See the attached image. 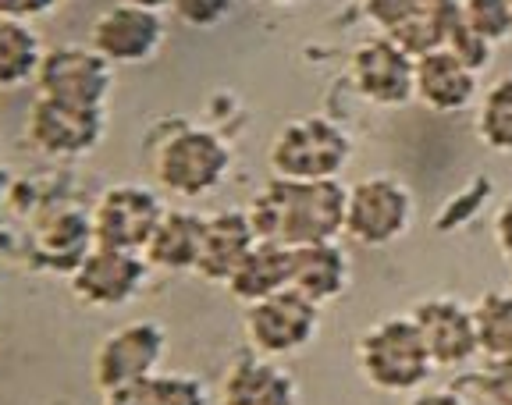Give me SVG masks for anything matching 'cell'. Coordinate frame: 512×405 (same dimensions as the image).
<instances>
[{
    "label": "cell",
    "instance_id": "obj_9",
    "mask_svg": "<svg viewBox=\"0 0 512 405\" xmlns=\"http://www.w3.org/2000/svg\"><path fill=\"white\" fill-rule=\"evenodd\" d=\"M146 274H150V263L143 260V253L93 246L68 270V285L75 299L93 310H121L143 292Z\"/></svg>",
    "mask_w": 512,
    "mask_h": 405
},
{
    "label": "cell",
    "instance_id": "obj_12",
    "mask_svg": "<svg viewBox=\"0 0 512 405\" xmlns=\"http://www.w3.org/2000/svg\"><path fill=\"white\" fill-rule=\"evenodd\" d=\"M36 89L47 100L79 107H104L114 89V64L104 61L93 47L79 43H64L43 54Z\"/></svg>",
    "mask_w": 512,
    "mask_h": 405
},
{
    "label": "cell",
    "instance_id": "obj_33",
    "mask_svg": "<svg viewBox=\"0 0 512 405\" xmlns=\"http://www.w3.org/2000/svg\"><path fill=\"white\" fill-rule=\"evenodd\" d=\"M125 4H136V8H146V11H168V8H175V0H125Z\"/></svg>",
    "mask_w": 512,
    "mask_h": 405
},
{
    "label": "cell",
    "instance_id": "obj_2",
    "mask_svg": "<svg viewBox=\"0 0 512 405\" xmlns=\"http://www.w3.org/2000/svg\"><path fill=\"white\" fill-rule=\"evenodd\" d=\"M356 363L370 388L388 395H409L427 384V377L438 370L427 352V342L416 320L409 317H384L360 334L356 342Z\"/></svg>",
    "mask_w": 512,
    "mask_h": 405
},
{
    "label": "cell",
    "instance_id": "obj_34",
    "mask_svg": "<svg viewBox=\"0 0 512 405\" xmlns=\"http://www.w3.org/2000/svg\"><path fill=\"white\" fill-rule=\"evenodd\" d=\"M260 4H271V8H296V4H306V0H260Z\"/></svg>",
    "mask_w": 512,
    "mask_h": 405
},
{
    "label": "cell",
    "instance_id": "obj_11",
    "mask_svg": "<svg viewBox=\"0 0 512 405\" xmlns=\"http://www.w3.org/2000/svg\"><path fill=\"white\" fill-rule=\"evenodd\" d=\"M352 89L374 107H406L416 100V57L392 36H370L349 57Z\"/></svg>",
    "mask_w": 512,
    "mask_h": 405
},
{
    "label": "cell",
    "instance_id": "obj_30",
    "mask_svg": "<svg viewBox=\"0 0 512 405\" xmlns=\"http://www.w3.org/2000/svg\"><path fill=\"white\" fill-rule=\"evenodd\" d=\"M61 0H0V18H15V22H32V18L50 15Z\"/></svg>",
    "mask_w": 512,
    "mask_h": 405
},
{
    "label": "cell",
    "instance_id": "obj_35",
    "mask_svg": "<svg viewBox=\"0 0 512 405\" xmlns=\"http://www.w3.org/2000/svg\"><path fill=\"white\" fill-rule=\"evenodd\" d=\"M509 11H512V0H509Z\"/></svg>",
    "mask_w": 512,
    "mask_h": 405
},
{
    "label": "cell",
    "instance_id": "obj_25",
    "mask_svg": "<svg viewBox=\"0 0 512 405\" xmlns=\"http://www.w3.org/2000/svg\"><path fill=\"white\" fill-rule=\"evenodd\" d=\"M463 18L470 22V29L480 40H488L491 47H498L502 40L512 36V11L509 0H459Z\"/></svg>",
    "mask_w": 512,
    "mask_h": 405
},
{
    "label": "cell",
    "instance_id": "obj_28",
    "mask_svg": "<svg viewBox=\"0 0 512 405\" xmlns=\"http://www.w3.org/2000/svg\"><path fill=\"white\" fill-rule=\"evenodd\" d=\"M171 11L189 29H217L235 11V0H175Z\"/></svg>",
    "mask_w": 512,
    "mask_h": 405
},
{
    "label": "cell",
    "instance_id": "obj_32",
    "mask_svg": "<svg viewBox=\"0 0 512 405\" xmlns=\"http://www.w3.org/2000/svg\"><path fill=\"white\" fill-rule=\"evenodd\" d=\"M406 405H466V398L448 388H427V391L420 388V391H413V398H409Z\"/></svg>",
    "mask_w": 512,
    "mask_h": 405
},
{
    "label": "cell",
    "instance_id": "obj_8",
    "mask_svg": "<svg viewBox=\"0 0 512 405\" xmlns=\"http://www.w3.org/2000/svg\"><path fill=\"white\" fill-rule=\"evenodd\" d=\"M168 334L153 320H132V324L114 327L111 334L100 338L93 352V381L96 388L118 391L125 384H136L143 377L157 374L160 359H164Z\"/></svg>",
    "mask_w": 512,
    "mask_h": 405
},
{
    "label": "cell",
    "instance_id": "obj_18",
    "mask_svg": "<svg viewBox=\"0 0 512 405\" xmlns=\"http://www.w3.org/2000/svg\"><path fill=\"white\" fill-rule=\"evenodd\" d=\"M203 221L207 217L192 214V210H164L160 224L153 228L150 242L143 249V260L153 270L164 274H196V260H200L203 246Z\"/></svg>",
    "mask_w": 512,
    "mask_h": 405
},
{
    "label": "cell",
    "instance_id": "obj_1",
    "mask_svg": "<svg viewBox=\"0 0 512 405\" xmlns=\"http://www.w3.org/2000/svg\"><path fill=\"white\" fill-rule=\"evenodd\" d=\"M345 189L338 178L328 182H299L274 175L249 199L246 217L260 242L299 249L313 242H335L345 231Z\"/></svg>",
    "mask_w": 512,
    "mask_h": 405
},
{
    "label": "cell",
    "instance_id": "obj_16",
    "mask_svg": "<svg viewBox=\"0 0 512 405\" xmlns=\"http://www.w3.org/2000/svg\"><path fill=\"white\" fill-rule=\"evenodd\" d=\"M256 231L246 210H217L203 221V246L196 260V274L210 285H228L239 263L253 253Z\"/></svg>",
    "mask_w": 512,
    "mask_h": 405
},
{
    "label": "cell",
    "instance_id": "obj_20",
    "mask_svg": "<svg viewBox=\"0 0 512 405\" xmlns=\"http://www.w3.org/2000/svg\"><path fill=\"white\" fill-rule=\"evenodd\" d=\"M224 288H228L232 299H239L242 306L292 288V249L278 246V242H256L253 253L239 263V270L228 278Z\"/></svg>",
    "mask_w": 512,
    "mask_h": 405
},
{
    "label": "cell",
    "instance_id": "obj_24",
    "mask_svg": "<svg viewBox=\"0 0 512 405\" xmlns=\"http://www.w3.org/2000/svg\"><path fill=\"white\" fill-rule=\"evenodd\" d=\"M473 324H477V345L484 359L512 356V288L509 292L480 295L473 306Z\"/></svg>",
    "mask_w": 512,
    "mask_h": 405
},
{
    "label": "cell",
    "instance_id": "obj_36",
    "mask_svg": "<svg viewBox=\"0 0 512 405\" xmlns=\"http://www.w3.org/2000/svg\"><path fill=\"white\" fill-rule=\"evenodd\" d=\"M509 405H512V402H509Z\"/></svg>",
    "mask_w": 512,
    "mask_h": 405
},
{
    "label": "cell",
    "instance_id": "obj_19",
    "mask_svg": "<svg viewBox=\"0 0 512 405\" xmlns=\"http://www.w3.org/2000/svg\"><path fill=\"white\" fill-rule=\"evenodd\" d=\"M292 288L317 306H328L349 288V256L338 239L292 249Z\"/></svg>",
    "mask_w": 512,
    "mask_h": 405
},
{
    "label": "cell",
    "instance_id": "obj_29",
    "mask_svg": "<svg viewBox=\"0 0 512 405\" xmlns=\"http://www.w3.org/2000/svg\"><path fill=\"white\" fill-rule=\"evenodd\" d=\"M473 388H480L495 405L512 402V356L505 359H488V366L473 377Z\"/></svg>",
    "mask_w": 512,
    "mask_h": 405
},
{
    "label": "cell",
    "instance_id": "obj_26",
    "mask_svg": "<svg viewBox=\"0 0 512 405\" xmlns=\"http://www.w3.org/2000/svg\"><path fill=\"white\" fill-rule=\"evenodd\" d=\"M445 50L459 54L470 68H477V72L488 68L491 50H495L488 40H480L477 32L470 29V22L463 18V8H459V0L452 4V15H448V25H445Z\"/></svg>",
    "mask_w": 512,
    "mask_h": 405
},
{
    "label": "cell",
    "instance_id": "obj_23",
    "mask_svg": "<svg viewBox=\"0 0 512 405\" xmlns=\"http://www.w3.org/2000/svg\"><path fill=\"white\" fill-rule=\"evenodd\" d=\"M473 128L491 153H502V157L512 153V75H505L480 93Z\"/></svg>",
    "mask_w": 512,
    "mask_h": 405
},
{
    "label": "cell",
    "instance_id": "obj_14",
    "mask_svg": "<svg viewBox=\"0 0 512 405\" xmlns=\"http://www.w3.org/2000/svg\"><path fill=\"white\" fill-rule=\"evenodd\" d=\"M409 317L416 320V327H420L427 342V352H431L434 366H441V370H456V366L470 363L473 356H480L473 306L438 295V299L416 302Z\"/></svg>",
    "mask_w": 512,
    "mask_h": 405
},
{
    "label": "cell",
    "instance_id": "obj_3",
    "mask_svg": "<svg viewBox=\"0 0 512 405\" xmlns=\"http://www.w3.org/2000/svg\"><path fill=\"white\" fill-rule=\"evenodd\" d=\"M352 160V139L338 121L324 114H303L292 118L271 139L267 164L278 178H299V182H328L338 178Z\"/></svg>",
    "mask_w": 512,
    "mask_h": 405
},
{
    "label": "cell",
    "instance_id": "obj_21",
    "mask_svg": "<svg viewBox=\"0 0 512 405\" xmlns=\"http://www.w3.org/2000/svg\"><path fill=\"white\" fill-rule=\"evenodd\" d=\"M100 405H210L203 381L192 374H150L136 384L107 391Z\"/></svg>",
    "mask_w": 512,
    "mask_h": 405
},
{
    "label": "cell",
    "instance_id": "obj_15",
    "mask_svg": "<svg viewBox=\"0 0 512 405\" xmlns=\"http://www.w3.org/2000/svg\"><path fill=\"white\" fill-rule=\"evenodd\" d=\"M416 100L434 114L466 111L480 100V72L452 50H431L416 57Z\"/></svg>",
    "mask_w": 512,
    "mask_h": 405
},
{
    "label": "cell",
    "instance_id": "obj_7",
    "mask_svg": "<svg viewBox=\"0 0 512 405\" xmlns=\"http://www.w3.org/2000/svg\"><path fill=\"white\" fill-rule=\"evenodd\" d=\"M164 203L146 185H111L100 192L89 228H93V246L125 249V253H143L153 228L164 217Z\"/></svg>",
    "mask_w": 512,
    "mask_h": 405
},
{
    "label": "cell",
    "instance_id": "obj_27",
    "mask_svg": "<svg viewBox=\"0 0 512 405\" xmlns=\"http://www.w3.org/2000/svg\"><path fill=\"white\" fill-rule=\"evenodd\" d=\"M434 0H363V8H367V18L384 32V36H392V32L406 29L409 22L424 15L431 8Z\"/></svg>",
    "mask_w": 512,
    "mask_h": 405
},
{
    "label": "cell",
    "instance_id": "obj_31",
    "mask_svg": "<svg viewBox=\"0 0 512 405\" xmlns=\"http://www.w3.org/2000/svg\"><path fill=\"white\" fill-rule=\"evenodd\" d=\"M491 235H495V246L502 253V260L512 267V196L498 203L495 221H491Z\"/></svg>",
    "mask_w": 512,
    "mask_h": 405
},
{
    "label": "cell",
    "instance_id": "obj_5",
    "mask_svg": "<svg viewBox=\"0 0 512 405\" xmlns=\"http://www.w3.org/2000/svg\"><path fill=\"white\" fill-rule=\"evenodd\" d=\"M413 224V196L399 178L374 175L349 185L345 199V231L356 246L384 249L399 242Z\"/></svg>",
    "mask_w": 512,
    "mask_h": 405
},
{
    "label": "cell",
    "instance_id": "obj_10",
    "mask_svg": "<svg viewBox=\"0 0 512 405\" xmlns=\"http://www.w3.org/2000/svg\"><path fill=\"white\" fill-rule=\"evenodd\" d=\"M104 107H79L36 96L25 121L29 143L54 160H79L104 143Z\"/></svg>",
    "mask_w": 512,
    "mask_h": 405
},
{
    "label": "cell",
    "instance_id": "obj_13",
    "mask_svg": "<svg viewBox=\"0 0 512 405\" xmlns=\"http://www.w3.org/2000/svg\"><path fill=\"white\" fill-rule=\"evenodd\" d=\"M164 43V18L160 11H146L136 4L118 0L114 8L100 11L89 29V47L96 54L118 64H146Z\"/></svg>",
    "mask_w": 512,
    "mask_h": 405
},
{
    "label": "cell",
    "instance_id": "obj_4",
    "mask_svg": "<svg viewBox=\"0 0 512 405\" xmlns=\"http://www.w3.org/2000/svg\"><path fill=\"white\" fill-rule=\"evenodd\" d=\"M232 171V150L221 135L200 125H178L157 146L153 175L160 189L178 199L210 196Z\"/></svg>",
    "mask_w": 512,
    "mask_h": 405
},
{
    "label": "cell",
    "instance_id": "obj_6",
    "mask_svg": "<svg viewBox=\"0 0 512 405\" xmlns=\"http://www.w3.org/2000/svg\"><path fill=\"white\" fill-rule=\"evenodd\" d=\"M242 331L253 352L267 359L296 356L317 338L320 331V306L299 295L296 288H285L278 295H267L260 302H249Z\"/></svg>",
    "mask_w": 512,
    "mask_h": 405
},
{
    "label": "cell",
    "instance_id": "obj_22",
    "mask_svg": "<svg viewBox=\"0 0 512 405\" xmlns=\"http://www.w3.org/2000/svg\"><path fill=\"white\" fill-rule=\"evenodd\" d=\"M43 43L29 22L0 18V89H18L36 82L43 64Z\"/></svg>",
    "mask_w": 512,
    "mask_h": 405
},
{
    "label": "cell",
    "instance_id": "obj_17",
    "mask_svg": "<svg viewBox=\"0 0 512 405\" xmlns=\"http://www.w3.org/2000/svg\"><path fill=\"white\" fill-rule=\"evenodd\" d=\"M221 405H299V388L285 366L253 352L224 370Z\"/></svg>",
    "mask_w": 512,
    "mask_h": 405
}]
</instances>
